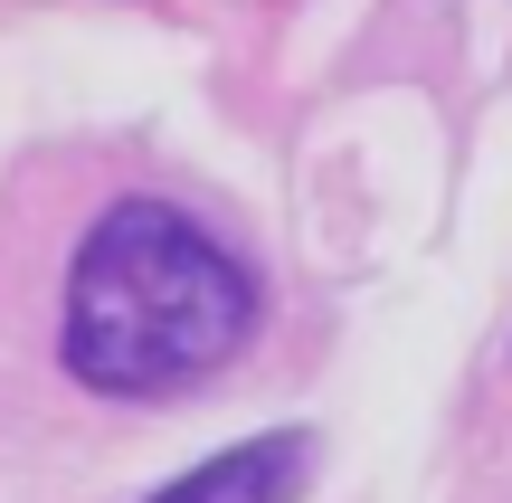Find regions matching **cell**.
<instances>
[{
    "mask_svg": "<svg viewBox=\"0 0 512 503\" xmlns=\"http://www.w3.org/2000/svg\"><path fill=\"white\" fill-rule=\"evenodd\" d=\"M266 285L200 209L124 190L86 219L57 295V361L95 399H181L256 342Z\"/></svg>",
    "mask_w": 512,
    "mask_h": 503,
    "instance_id": "obj_1",
    "label": "cell"
},
{
    "mask_svg": "<svg viewBox=\"0 0 512 503\" xmlns=\"http://www.w3.org/2000/svg\"><path fill=\"white\" fill-rule=\"evenodd\" d=\"M304 485H313V428H266V437L219 447L209 466L171 475V485L143 494V503H294Z\"/></svg>",
    "mask_w": 512,
    "mask_h": 503,
    "instance_id": "obj_2",
    "label": "cell"
}]
</instances>
